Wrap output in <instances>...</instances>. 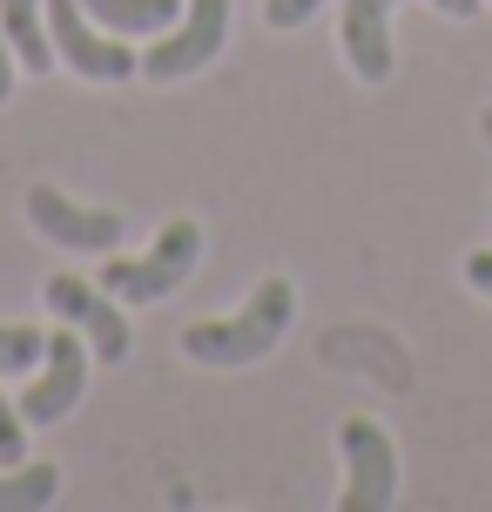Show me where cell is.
<instances>
[{"instance_id":"obj_1","label":"cell","mask_w":492,"mask_h":512,"mask_svg":"<svg viewBox=\"0 0 492 512\" xmlns=\"http://www.w3.org/2000/svg\"><path fill=\"white\" fill-rule=\"evenodd\" d=\"M290 317H297L290 277H263L236 317H203V324H189V331H182V358L203 364V371H243V364L270 358V351L284 344Z\"/></svg>"},{"instance_id":"obj_2","label":"cell","mask_w":492,"mask_h":512,"mask_svg":"<svg viewBox=\"0 0 492 512\" xmlns=\"http://www.w3.org/2000/svg\"><path fill=\"white\" fill-rule=\"evenodd\" d=\"M196 263H203V230H196L189 216H176V223L149 243V256H108L102 290L122 297V304H156V297L176 290V283H189Z\"/></svg>"},{"instance_id":"obj_3","label":"cell","mask_w":492,"mask_h":512,"mask_svg":"<svg viewBox=\"0 0 492 512\" xmlns=\"http://www.w3.org/2000/svg\"><path fill=\"white\" fill-rule=\"evenodd\" d=\"M337 452H344V492H337V512H391L398 506V452H391L385 425L344 418V425H337Z\"/></svg>"},{"instance_id":"obj_4","label":"cell","mask_w":492,"mask_h":512,"mask_svg":"<svg viewBox=\"0 0 492 512\" xmlns=\"http://www.w3.org/2000/svg\"><path fill=\"white\" fill-rule=\"evenodd\" d=\"M230 41V0H182V14L169 34H156V48L142 54V75L149 81H182L209 68Z\"/></svg>"},{"instance_id":"obj_5","label":"cell","mask_w":492,"mask_h":512,"mask_svg":"<svg viewBox=\"0 0 492 512\" xmlns=\"http://www.w3.org/2000/svg\"><path fill=\"white\" fill-rule=\"evenodd\" d=\"M48 41H54V61H68V68L88 75V81L142 75V54L122 48V34H95L81 0H48Z\"/></svg>"},{"instance_id":"obj_6","label":"cell","mask_w":492,"mask_h":512,"mask_svg":"<svg viewBox=\"0 0 492 512\" xmlns=\"http://www.w3.org/2000/svg\"><path fill=\"white\" fill-rule=\"evenodd\" d=\"M41 364H48V371L21 391V418H27V425H54V418H68V411L81 405V391H88V344H81L75 324L48 331Z\"/></svg>"},{"instance_id":"obj_7","label":"cell","mask_w":492,"mask_h":512,"mask_svg":"<svg viewBox=\"0 0 492 512\" xmlns=\"http://www.w3.org/2000/svg\"><path fill=\"white\" fill-rule=\"evenodd\" d=\"M41 304H48V317L75 324L81 337H95V364H122V358H129V317H122L115 297L95 290L88 277H48Z\"/></svg>"},{"instance_id":"obj_8","label":"cell","mask_w":492,"mask_h":512,"mask_svg":"<svg viewBox=\"0 0 492 512\" xmlns=\"http://www.w3.org/2000/svg\"><path fill=\"white\" fill-rule=\"evenodd\" d=\"M27 223L48 236V243H61V250H115L122 243V216L115 209H81V203H68L61 189H27Z\"/></svg>"},{"instance_id":"obj_9","label":"cell","mask_w":492,"mask_h":512,"mask_svg":"<svg viewBox=\"0 0 492 512\" xmlns=\"http://www.w3.org/2000/svg\"><path fill=\"white\" fill-rule=\"evenodd\" d=\"M391 7L398 0H344L337 14V41H344V61L358 81H391Z\"/></svg>"},{"instance_id":"obj_10","label":"cell","mask_w":492,"mask_h":512,"mask_svg":"<svg viewBox=\"0 0 492 512\" xmlns=\"http://www.w3.org/2000/svg\"><path fill=\"white\" fill-rule=\"evenodd\" d=\"M0 34L27 75L54 68V41H48V0H0Z\"/></svg>"},{"instance_id":"obj_11","label":"cell","mask_w":492,"mask_h":512,"mask_svg":"<svg viewBox=\"0 0 492 512\" xmlns=\"http://www.w3.org/2000/svg\"><path fill=\"white\" fill-rule=\"evenodd\" d=\"M88 14H95V27H108V34H122V41H135V34H169L182 14V0H81Z\"/></svg>"},{"instance_id":"obj_12","label":"cell","mask_w":492,"mask_h":512,"mask_svg":"<svg viewBox=\"0 0 492 512\" xmlns=\"http://www.w3.org/2000/svg\"><path fill=\"white\" fill-rule=\"evenodd\" d=\"M54 486H61V472H54V465H7V479H0V512L48 506Z\"/></svg>"},{"instance_id":"obj_13","label":"cell","mask_w":492,"mask_h":512,"mask_svg":"<svg viewBox=\"0 0 492 512\" xmlns=\"http://www.w3.org/2000/svg\"><path fill=\"white\" fill-rule=\"evenodd\" d=\"M41 344L48 337L34 331V324H0V371H34L41 364Z\"/></svg>"},{"instance_id":"obj_14","label":"cell","mask_w":492,"mask_h":512,"mask_svg":"<svg viewBox=\"0 0 492 512\" xmlns=\"http://www.w3.org/2000/svg\"><path fill=\"white\" fill-rule=\"evenodd\" d=\"M7 465H27V425H21V405L0 398V472Z\"/></svg>"},{"instance_id":"obj_15","label":"cell","mask_w":492,"mask_h":512,"mask_svg":"<svg viewBox=\"0 0 492 512\" xmlns=\"http://www.w3.org/2000/svg\"><path fill=\"white\" fill-rule=\"evenodd\" d=\"M324 7V0H263V21L277 27V34H290V27H304Z\"/></svg>"},{"instance_id":"obj_16","label":"cell","mask_w":492,"mask_h":512,"mask_svg":"<svg viewBox=\"0 0 492 512\" xmlns=\"http://www.w3.org/2000/svg\"><path fill=\"white\" fill-rule=\"evenodd\" d=\"M466 283L479 290V297H492V250H472L466 256Z\"/></svg>"},{"instance_id":"obj_17","label":"cell","mask_w":492,"mask_h":512,"mask_svg":"<svg viewBox=\"0 0 492 512\" xmlns=\"http://www.w3.org/2000/svg\"><path fill=\"white\" fill-rule=\"evenodd\" d=\"M14 68H21V61H14V48H7V34H0V102L14 95Z\"/></svg>"},{"instance_id":"obj_18","label":"cell","mask_w":492,"mask_h":512,"mask_svg":"<svg viewBox=\"0 0 492 512\" xmlns=\"http://www.w3.org/2000/svg\"><path fill=\"white\" fill-rule=\"evenodd\" d=\"M432 7H439V14H452V21H472L486 0H432Z\"/></svg>"}]
</instances>
